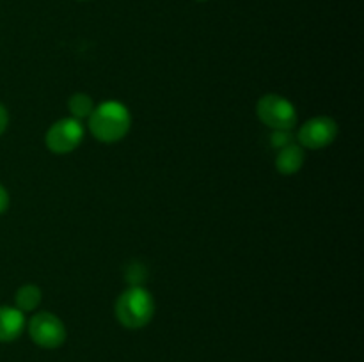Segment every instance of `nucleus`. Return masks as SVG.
<instances>
[{
  "label": "nucleus",
  "mask_w": 364,
  "mask_h": 362,
  "mask_svg": "<svg viewBox=\"0 0 364 362\" xmlns=\"http://www.w3.org/2000/svg\"><path fill=\"white\" fill-rule=\"evenodd\" d=\"M132 126V116L119 102H105L95 106L89 116V130L105 144H114L127 137Z\"/></svg>",
  "instance_id": "1"
},
{
  "label": "nucleus",
  "mask_w": 364,
  "mask_h": 362,
  "mask_svg": "<svg viewBox=\"0 0 364 362\" xmlns=\"http://www.w3.org/2000/svg\"><path fill=\"white\" fill-rule=\"evenodd\" d=\"M155 314V300L142 286H130L116 302V318L127 329H142Z\"/></svg>",
  "instance_id": "2"
},
{
  "label": "nucleus",
  "mask_w": 364,
  "mask_h": 362,
  "mask_svg": "<svg viewBox=\"0 0 364 362\" xmlns=\"http://www.w3.org/2000/svg\"><path fill=\"white\" fill-rule=\"evenodd\" d=\"M259 121L270 130H294L297 124V110L294 103L279 94H265L256 105Z\"/></svg>",
  "instance_id": "3"
},
{
  "label": "nucleus",
  "mask_w": 364,
  "mask_h": 362,
  "mask_svg": "<svg viewBox=\"0 0 364 362\" xmlns=\"http://www.w3.org/2000/svg\"><path fill=\"white\" fill-rule=\"evenodd\" d=\"M84 141V126L75 117H64L55 121L45 135L46 148L55 155H66L75 151Z\"/></svg>",
  "instance_id": "4"
},
{
  "label": "nucleus",
  "mask_w": 364,
  "mask_h": 362,
  "mask_svg": "<svg viewBox=\"0 0 364 362\" xmlns=\"http://www.w3.org/2000/svg\"><path fill=\"white\" fill-rule=\"evenodd\" d=\"M28 334L38 346L59 348L66 341V327L52 312H38L28 323Z\"/></svg>",
  "instance_id": "5"
},
{
  "label": "nucleus",
  "mask_w": 364,
  "mask_h": 362,
  "mask_svg": "<svg viewBox=\"0 0 364 362\" xmlns=\"http://www.w3.org/2000/svg\"><path fill=\"white\" fill-rule=\"evenodd\" d=\"M338 124L336 121L327 116L313 117L306 121L299 130V142L302 148L308 149H323L336 141Z\"/></svg>",
  "instance_id": "6"
},
{
  "label": "nucleus",
  "mask_w": 364,
  "mask_h": 362,
  "mask_svg": "<svg viewBox=\"0 0 364 362\" xmlns=\"http://www.w3.org/2000/svg\"><path fill=\"white\" fill-rule=\"evenodd\" d=\"M25 329V316L20 309L0 305V343H9L20 337Z\"/></svg>",
  "instance_id": "7"
},
{
  "label": "nucleus",
  "mask_w": 364,
  "mask_h": 362,
  "mask_svg": "<svg viewBox=\"0 0 364 362\" xmlns=\"http://www.w3.org/2000/svg\"><path fill=\"white\" fill-rule=\"evenodd\" d=\"M304 160V149H302V146H297L294 142V144L279 149L276 156V169L277 172L284 174V176H291V174H297L302 169Z\"/></svg>",
  "instance_id": "8"
},
{
  "label": "nucleus",
  "mask_w": 364,
  "mask_h": 362,
  "mask_svg": "<svg viewBox=\"0 0 364 362\" xmlns=\"http://www.w3.org/2000/svg\"><path fill=\"white\" fill-rule=\"evenodd\" d=\"M14 302H16V309H20L21 312H31L36 311L41 304V290L34 284H25L14 295Z\"/></svg>",
  "instance_id": "9"
},
{
  "label": "nucleus",
  "mask_w": 364,
  "mask_h": 362,
  "mask_svg": "<svg viewBox=\"0 0 364 362\" xmlns=\"http://www.w3.org/2000/svg\"><path fill=\"white\" fill-rule=\"evenodd\" d=\"M68 106H70L71 117L82 121L89 119V116H91L92 110H95V102H92L91 96L85 94V92H77V94H73L70 98Z\"/></svg>",
  "instance_id": "10"
},
{
  "label": "nucleus",
  "mask_w": 364,
  "mask_h": 362,
  "mask_svg": "<svg viewBox=\"0 0 364 362\" xmlns=\"http://www.w3.org/2000/svg\"><path fill=\"white\" fill-rule=\"evenodd\" d=\"M294 133L291 130H274L272 135H270V144H272L274 149H283L287 146L294 144Z\"/></svg>",
  "instance_id": "11"
},
{
  "label": "nucleus",
  "mask_w": 364,
  "mask_h": 362,
  "mask_svg": "<svg viewBox=\"0 0 364 362\" xmlns=\"http://www.w3.org/2000/svg\"><path fill=\"white\" fill-rule=\"evenodd\" d=\"M7 208H9V192H7L6 187L0 183V215L6 213Z\"/></svg>",
  "instance_id": "12"
},
{
  "label": "nucleus",
  "mask_w": 364,
  "mask_h": 362,
  "mask_svg": "<svg viewBox=\"0 0 364 362\" xmlns=\"http://www.w3.org/2000/svg\"><path fill=\"white\" fill-rule=\"evenodd\" d=\"M7 124H9V114H7L6 106L0 103V135L7 130Z\"/></svg>",
  "instance_id": "13"
}]
</instances>
